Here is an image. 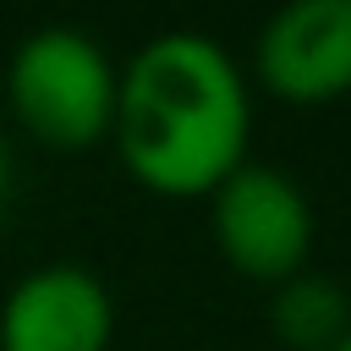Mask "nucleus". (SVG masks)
<instances>
[{
    "label": "nucleus",
    "instance_id": "1",
    "mask_svg": "<svg viewBox=\"0 0 351 351\" xmlns=\"http://www.w3.org/2000/svg\"><path fill=\"white\" fill-rule=\"evenodd\" d=\"M110 143L154 197H208L247 165L252 82L241 60L197 27H165L115 66Z\"/></svg>",
    "mask_w": 351,
    "mask_h": 351
},
{
    "label": "nucleus",
    "instance_id": "2",
    "mask_svg": "<svg viewBox=\"0 0 351 351\" xmlns=\"http://www.w3.org/2000/svg\"><path fill=\"white\" fill-rule=\"evenodd\" d=\"M115 60L110 49L71 22H44L16 38L5 60V104L11 121L60 154H82L110 143L115 121Z\"/></svg>",
    "mask_w": 351,
    "mask_h": 351
},
{
    "label": "nucleus",
    "instance_id": "3",
    "mask_svg": "<svg viewBox=\"0 0 351 351\" xmlns=\"http://www.w3.org/2000/svg\"><path fill=\"white\" fill-rule=\"evenodd\" d=\"M208 236L241 280L274 291L280 280L302 274L313 258V236H318L313 197L291 170L247 159L208 192Z\"/></svg>",
    "mask_w": 351,
    "mask_h": 351
},
{
    "label": "nucleus",
    "instance_id": "4",
    "mask_svg": "<svg viewBox=\"0 0 351 351\" xmlns=\"http://www.w3.org/2000/svg\"><path fill=\"white\" fill-rule=\"evenodd\" d=\"M252 93L280 104H335L351 93V0H291L258 33L247 55Z\"/></svg>",
    "mask_w": 351,
    "mask_h": 351
},
{
    "label": "nucleus",
    "instance_id": "5",
    "mask_svg": "<svg viewBox=\"0 0 351 351\" xmlns=\"http://www.w3.org/2000/svg\"><path fill=\"white\" fill-rule=\"evenodd\" d=\"M115 296L71 258L38 263L0 296V351H110Z\"/></svg>",
    "mask_w": 351,
    "mask_h": 351
},
{
    "label": "nucleus",
    "instance_id": "6",
    "mask_svg": "<svg viewBox=\"0 0 351 351\" xmlns=\"http://www.w3.org/2000/svg\"><path fill=\"white\" fill-rule=\"evenodd\" d=\"M269 329L291 351H335L346 340V329H351V291L335 274H324V269L307 263L302 274H291V280L274 285V296H269Z\"/></svg>",
    "mask_w": 351,
    "mask_h": 351
},
{
    "label": "nucleus",
    "instance_id": "7",
    "mask_svg": "<svg viewBox=\"0 0 351 351\" xmlns=\"http://www.w3.org/2000/svg\"><path fill=\"white\" fill-rule=\"evenodd\" d=\"M5 186H11V148H5V132H0V203H5Z\"/></svg>",
    "mask_w": 351,
    "mask_h": 351
},
{
    "label": "nucleus",
    "instance_id": "8",
    "mask_svg": "<svg viewBox=\"0 0 351 351\" xmlns=\"http://www.w3.org/2000/svg\"><path fill=\"white\" fill-rule=\"evenodd\" d=\"M335 351H351V329H346V340H340V346H335Z\"/></svg>",
    "mask_w": 351,
    "mask_h": 351
}]
</instances>
